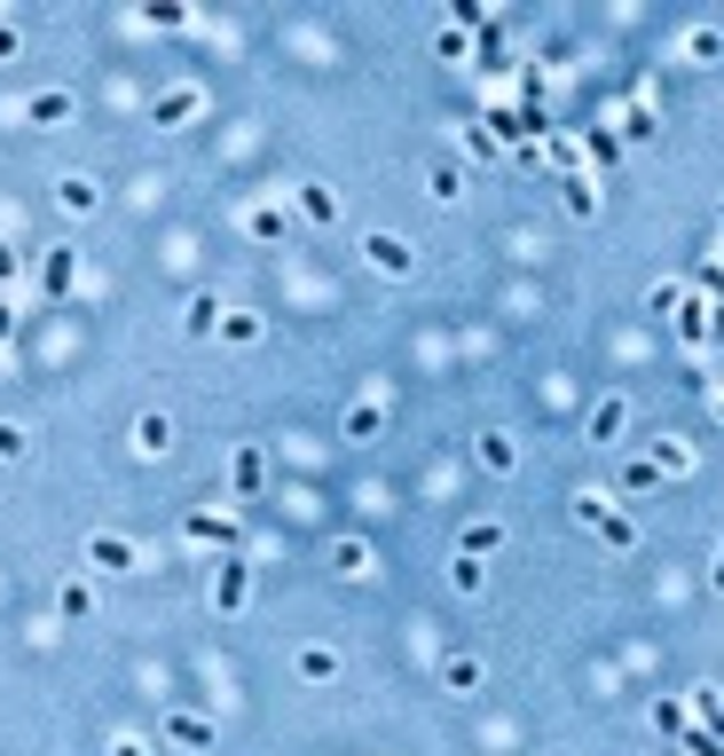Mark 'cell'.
Listing matches in <instances>:
<instances>
[{
	"label": "cell",
	"mask_w": 724,
	"mask_h": 756,
	"mask_svg": "<svg viewBox=\"0 0 724 756\" xmlns=\"http://www.w3.org/2000/svg\"><path fill=\"white\" fill-rule=\"evenodd\" d=\"M24 450H32V434L17 426V417H0V465H17Z\"/></svg>",
	"instance_id": "e575fe53"
},
{
	"label": "cell",
	"mask_w": 724,
	"mask_h": 756,
	"mask_svg": "<svg viewBox=\"0 0 724 756\" xmlns=\"http://www.w3.org/2000/svg\"><path fill=\"white\" fill-rule=\"evenodd\" d=\"M213 607H221V615H244V607H252V567H244V560H229V567L213 575Z\"/></svg>",
	"instance_id": "30bf717a"
},
{
	"label": "cell",
	"mask_w": 724,
	"mask_h": 756,
	"mask_svg": "<svg viewBox=\"0 0 724 756\" xmlns=\"http://www.w3.org/2000/svg\"><path fill=\"white\" fill-rule=\"evenodd\" d=\"M71 284H79V252H71V244H48V252H40V292L63 300Z\"/></svg>",
	"instance_id": "9c48e42d"
},
{
	"label": "cell",
	"mask_w": 724,
	"mask_h": 756,
	"mask_svg": "<svg viewBox=\"0 0 724 756\" xmlns=\"http://www.w3.org/2000/svg\"><path fill=\"white\" fill-rule=\"evenodd\" d=\"M244 229H252L260 244H284V236H292V205H252Z\"/></svg>",
	"instance_id": "2e32d148"
},
{
	"label": "cell",
	"mask_w": 724,
	"mask_h": 756,
	"mask_svg": "<svg viewBox=\"0 0 724 756\" xmlns=\"http://www.w3.org/2000/svg\"><path fill=\"white\" fill-rule=\"evenodd\" d=\"M17 48H24V32H17V24H9V17H0V63H9V56H17Z\"/></svg>",
	"instance_id": "b9f144b4"
},
{
	"label": "cell",
	"mask_w": 724,
	"mask_h": 756,
	"mask_svg": "<svg viewBox=\"0 0 724 756\" xmlns=\"http://www.w3.org/2000/svg\"><path fill=\"white\" fill-rule=\"evenodd\" d=\"M591 536H599L606 552H630V544H638V521H630V513H606V521H599Z\"/></svg>",
	"instance_id": "f1b7e54d"
},
{
	"label": "cell",
	"mask_w": 724,
	"mask_h": 756,
	"mask_svg": "<svg viewBox=\"0 0 724 756\" xmlns=\"http://www.w3.org/2000/svg\"><path fill=\"white\" fill-rule=\"evenodd\" d=\"M425 190H433L441 205H457V198H465V174H457V165L441 158V165H425Z\"/></svg>",
	"instance_id": "f546056e"
},
{
	"label": "cell",
	"mask_w": 724,
	"mask_h": 756,
	"mask_svg": "<svg viewBox=\"0 0 724 756\" xmlns=\"http://www.w3.org/2000/svg\"><path fill=\"white\" fill-rule=\"evenodd\" d=\"M24 119L32 127H71V95L63 88H40V95H24Z\"/></svg>",
	"instance_id": "5bb4252c"
},
{
	"label": "cell",
	"mask_w": 724,
	"mask_h": 756,
	"mask_svg": "<svg viewBox=\"0 0 724 756\" xmlns=\"http://www.w3.org/2000/svg\"><path fill=\"white\" fill-rule=\"evenodd\" d=\"M56 607H63V615H71V623H79V615H87V607H95V592H87V583H63V599H56Z\"/></svg>",
	"instance_id": "f35d334b"
},
{
	"label": "cell",
	"mask_w": 724,
	"mask_h": 756,
	"mask_svg": "<svg viewBox=\"0 0 724 756\" xmlns=\"http://www.w3.org/2000/svg\"><path fill=\"white\" fill-rule=\"evenodd\" d=\"M9 331H17V315H9V308H0V340H9Z\"/></svg>",
	"instance_id": "7dc6e473"
},
{
	"label": "cell",
	"mask_w": 724,
	"mask_h": 756,
	"mask_svg": "<svg viewBox=\"0 0 724 756\" xmlns=\"http://www.w3.org/2000/svg\"><path fill=\"white\" fill-rule=\"evenodd\" d=\"M87 567H95V575H134L142 552H134L119 528H95V536H87Z\"/></svg>",
	"instance_id": "7a4b0ae2"
},
{
	"label": "cell",
	"mask_w": 724,
	"mask_h": 756,
	"mask_svg": "<svg viewBox=\"0 0 724 756\" xmlns=\"http://www.w3.org/2000/svg\"><path fill=\"white\" fill-rule=\"evenodd\" d=\"M17 269H24V261H17V252H9V236H0V284H9Z\"/></svg>",
	"instance_id": "ee69618b"
},
{
	"label": "cell",
	"mask_w": 724,
	"mask_h": 756,
	"mask_svg": "<svg viewBox=\"0 0 724 756\" xmlns=\"http://www.w3.org/2000/svg\"><path fill=\"white\" fill-rule=\"evenodd\" d=\"M622 426H630V402H622V394H599V402H591V417H583L591 450H614V442H622Z\"/></svg>",
	"instance_id": "277c9868"
},
{
	"label": "cell",
	"mask_w": 724,
	"mask_h": 756,
	"mask_svg": "<svg viewBox=\"0 0 724 756\" xmlns=\"http://www.w3.org/2000/svg\"><path fill=\"white\" fill-rule=\"evenodd\" d=\"M622 488H662V473H654V457H630V465H622Z\"/></svg>",
	"instance_id": "8d00e7d4"
},
{
	"label": "cell",
	"mask_w": 724,
	"mask_h": 756,
	"mask_svg": "<svg viewBox=\"0 0 724 756\" xmlns=\"http://www.w3.org/2000/svg\"><path fill=\"white\" fill-rule=\"evenodd\" d=\"M221 733H213V717L205 709H165V748H190V756H205Z\"/></svg>",
	"instance_id": "3957f363"
},
{
	"label": "cell",
	"mask_w": 724,
	"mask_h": 756,
	"mask_svg": "<svg viewBox=\"0 0 724 756\" xmlns=\"http://www.w3.org/2000/svg\"><path fill=\"white\" fill-rule=\"evenodd\" d=\"M190 544H237V521H221V513H190Z\"/></svg>",
	"instance_id": "1f68e13d"
},
{
	"label": "cell",
	"mask_w": 724,
	"mask_h": 756,
	"mask_svg": "<svg viewBox=\"0 0 724 756\" xmlns=\"http://www.w3.org/2000/svg\"><path fill=\"white\" fill-rule=\"evenodd\" d=\"M677 48H685V63H716V56H724V32H716V24H693Z\"/></svg>",
	"instance_id": "d4e9b609"
},
{
	"label": "cell",
	"mask_w": 724,
	"mask_h": 756,
	"mask_svg": "<svg viewBox=\"0 0 724 756\" xmlns=\"http://www.w3.org/2000/svg\"><path fill=\"white\" fill-rule=\"evenodd\" d=\"M701 292H708V300H716V315H724V269H708V276H701Z\"/></svg>",
	"instance_id": "7bdbcfd3"
},
{
	"label": "cell",
	"mask_w": 724,
	"mask_h": 756,
	"mask_svg": "<svg viewBox=\"0 0 724 756\" xmlns=\"http://www.w3.org/2000/svg\"><path fill=\"white\" fill-rule=\"evenodd\" d=\"M292 221H308V229H339V190H331V182H300Z\"/></svg>",
	"instance_id": "5b68a950"
},
{
	"label": "cell",
	"mask_w": 724,
	"mask_h": 756,
	"mask_svg": "<svg viewBox=\"0 0 724 756\" xmlns=\"http://www.w3.org/2000/svg\"><path fill=\"white\" fill-rule=\"evenodd\" d=\"M716 213H724V205H716Z\"/></svg>",
	"instance_id": "681fc988"
},
{
	"label": "cell",
	"mask_w": 724,
	"mask_h": 756,
	"mask_svg": "<svg viewBox=\"0 0 724 756\" xmlns=\"http://www.w3.org/2000/svg\"><path fill=\"white\" fill-rule=\"evenodd\" d=\"M716 417H724V394H716Z\"/></svg>",
	"instance_id": "c3c4849f"
},
{
	"label": "cell",
	"mask_w": 724,
	"mask_h": 756,
	"mask_svg": "<svg viewBox=\"0 0 724 756\" xmlns=\"http://www.w3.org/2000/svg\"><path fill=\"white\" fill-rule=\"evenodd\" d=\"M685 717L708 725V733H724V694H716V686H693V694H685Z\"/></svg>",
	"instance_id": "7402d4cb"
},
{
	"label": "cell",
	"mask_w": 724,
	"mask_h": 756,
	"mask_svg": "<svg viewBox=\"0 0 724 756\" xmlns=\"http://www.w3.org/2000/svg\"><path fill=\"white\" fill-rule=\"evenodd\" d=\"M198 111H205V95H198V88H165V95L150 103V127H165V134H173V127H190Z\"/></svg>",
	"instance_id": "ba28073f"
},
{
	"label": "cell",
	"mask_w": 724,
	"mask_h": 756,
	"mask_svg": "<svg viewBox=\"0 0 724 756\" xmlns=\"http://www.w3.org/2000/svg\"><path fill=\"white\" fill-rule=\"evenodd\" d=\"M56 205H63L71 221H95V213H103V182H95V174H63V182H56Z\"/></svg>",
	"instance_id": "8992f818"
},
{
	"label": "cell",
	"mask_w": 724,
	"mask_h": 756,
	"mask_svg": "<svg viewBox=\"0 0 724 756\" xmlns=\"http://www.w3.org/2000/svg\"><path fill=\"white\" fill-rule=\"evenodd\" d=\"M433 48H441V56H449V63H457V56H473V32H457V24H449V32H441V40H433Z\"/></svg>",
	"instance_id": "60d3db41"
},
{
	"label": "cell",
	"mask_w": 724,
	"mask_h": 756,
	"mask_svg": "<svg viewBox=\"0 0 724 756\" xmlns=\"http://www.w3.org/2000/svg\"><path fill=\"white\" fill-rule=\"evenodd\" d=\"M654 473H662V481H670V473H693V450H685L677 434H662V442H654Z\"/></svg>",
	"instance_id": "4dcf8cb0"
},
{
	"label": "cell",
	"mask_w": 724,
	"mask_h": 756,
	"mask_svg": "<svg viewBox=\"0 0 724 756\" xmlns=\"http://www.w3.org/2000/svg\"><path fill=\"white\" fill-rule=\"evenodd\" d=\"M339 434H346V442H379V434H386V402H379V394H362V402H346V417H339Z\"/></svg>",
	"instance_id": "52a82bcc"
},
{
	"label": "cell",
	"mask_w": 724,
	"mask_h": 756,
	"mask_svg": "<svg viewBox=\"0 0 724 756\" xmlns=\"http://www.w3.org/2000/svg\"><path fill=\"white\" fill-rule=\"evenodd\" d=\"M260 331H268V323H260L252 308H229V315H221V331H213V340H229V347H260Z\"/></svg>",
	"instance_id": "ffe728a7"
},
{
	"label": "cell",
	"mask_w": 724,
	"mask_h": 756,
	"mask_svg": "<svg viewBox=\"0 0 724 756\" xmlns=\"http://www.w3.org/2000/svg\"><path fill=\"white\" fill-rule=\"evenodd\" d=\"M221 300H190V315H181V331H190V340H213V331H221Z\"/></svg>",
	"instance_id": "4316f807"
},
{
	"label": "cell",
	"mask_w": 724,
	"mask_h": 756,
	"mask_svg": "<svg viewBox=\"0 0 724 756\" xmlns=\"http://www.w3.org/2000/svg\"><path fill=\"white\" fill-rule=\"evenodd\" d=\"M583 165H591V174L622 165V134H614V119H606V127H591V142H583Z\"/></svg>",
	"instance_id": "ac0fdd59"
},
{
	"label": "cell",
	"mask_w": 724,
	"mask_h": 756,
	"mask_svg": "<svg viewBox=\"0 0 724 756\" xmlns=\"http://www.w3.org/2000/svg\"><path fill=\"white\" fill-rule=\"evenodd\" d=\"M677 748H685V756H724V733H708V725H685V733H677Z\"/></svg>",
	"instance_id": "836d02e7"
},
{
	"label": "cell",
	"mask_w": 724,
	"mask_h": 756,
	"mask_svg": "<svg viewBox=\"0 0 724 756\" xmlns=\"http://www.w3.org/2000/svg\"><path fill=\"white\" fill-rule=\"evenodd\" d=\"M622 127H630L622 142H646V134H654V111H646V103H630V111H622Z\"/></svg>",
	"instance_id": "74e56055"
},
{
	"label": "cell",
	"mask_w": 724,
	"mask_h": 756,
	"mask_svg": "<svg viewBox=\"0 0 724 756\" xmlns=\"http://www.w3.org/2000/svg\"><path fill=\"white\" fill-rule=\"evenodd\" d=\"M567 513H575L583 528H599V521L614 513V504H606V488H575V504H567Z\"/></svg>",
	"instance_id": "d6a6232c"
},
{
	"label": "cell",
	"mask_w": 724,
	"mask_h": 756,
	"mask_svg": "<svg viewBox=\"0 0 724 756\" xmlns=\"http://www.w3.org/2000/svg\"><path fill=\"white\" fill-rule=\"evenodd\" d=\"M300 678L308 686H331L339 678V646H300Z\"/></svg>",
	"instance_id": "603a6c76"
},
{
	"label": "cell",
	"mask_w": 724,
	"mask_h": 756,
	"mask_svg": "<svg viewBox=\"0 0 724 756\" xmlns=\"http://www.w3.org/2000/svg\"><path fill=\"white\" fill-rule=\"evenodd\" d=\"M441 686H449V694H473V686H481V662H473V654H441Z\"/></svg>",
	"instance_id": "cb8c5ba5"
},
{
	"label": "cell",
	"mask_w": 724,
	"mask_h": 756,
	"mask_svg": "<svg viewBox=\"0 0 724 756\" xmlns=\"http://www.w3.org/2000/svg\"><path fill=\"white\" fill-rule=\"evenodd\" d=\"M362 261H371L386 284H410V276H418V252H410V236H394V229H362Z\"/></svg>",
	"instance_id": "6da1fadb"
},
{
	"label": "cell",
	"mask_w": 724,
	"mask_h": 756,
	"mask_svg": "<svg viewBox=\"0 0 724 756\" xmlns=\"http://www.w3.org/2000/svg\"><path fill=\"white\" fill-rule=\"evenodd\" d=\"M111 756H150V748L142 740H111Z\"/></svg>",
	"instance_id": "bcb514c9"
},
{
	"label": "cell",
	"mask_w": 724,
	"mask_h": 756,
	"mask_svg": "<svg viewBox=\"0 0 724 756\" xmlns=\"http://www.w3.org/2000/svg\"><path fill=\"white\" fill-rule=\"evenodd\" d=\"M457 150H465V158H489V165H496V158H504V134H496L489 119H457Z\"/></svg>",
	"instance_id": "7c38bea8"
},
{
	"label": "cell",
	"mask_w": 724,
	"mask_h": 756,
	"mask_svg": "<svg viewBox=\"0 0 724 756\" xmlns=\"http://www.w3.org/2000/svg\"><path fill=\"white\" fill-rule=\"evenodd\" d=\"M677 300H685V292H677V284H670V276H662V284H654V292H646V308H654V315H677Z\"/></svg>",
	"instance_id": "ab89813d"
},
{
	"label": "cell",
	"mask_w": 724,
	"mask_h": 756,
	"mask_svg": "<svg viewBox=\"0 0 724 756\" xmlns=\"http://www.w3.org/2000/svg\"><path fill=\"white\" fill-rule=\"evenodd\" d=\"M173 450V417L165 410H142L134 417V457H165Z\"/></svg>",
	"instance_id": "8fae6325"
},
{
	"label": "cell",
	"mask_w": 724,
	"mask_h": 756,
	"mask_svg": "<svg viewBox=\"0 0 724 756\" xmlns=\"http://www.w3.org/2000/svg\"><path fill=\"white\" fill-rule=\"evenodd\" d=\"M708 583H716V592H724V536H716V560H708Z\"/></svg>",
	"instance_id": "f6af8a7d"
},
{
	"label": "cell",
	"mask_w": 724,
	"mask_h": 756,
	"mask_svg": "<svg viewBox=\"0 0 724 756\" xmlns=\"http://www.w3.org/2000/svg\"><path fill=\"white\" fill-rule=\"evenodd\" d=\"M677 331H685V347H708V340H716V308H701V300H677Z\"/></svg>",
	"instance_id": "e0dca14e"
},
{
	"label": "cell",
	"mask_w": 724,
	"mask_h": 756,
	"mask_svg": "<svg viewBox=\"0 0 724 756\" xmlns=\"http://www.w3.org/2000/svg\"><path fill=\"white\" fill-rule=\"evenodd\" d=\"M457 552H473V560H496V552H504V521H465Z\"/></svg>",
	"instance_id": "d6986e66"
},
{
	"label": "cell",
	"mask_w": 724,
	"mask_h": 756,
	"mask_svg": "<svg viewBox=\"0 0 724 756\" xmlns=\"http://www.w3.org/2000/svg\"><path fill=\"white\" fill-rule=\"evenodd\" d=\"M449 592H457V599H481V592H489V560L457 552V560H449Z\"/></svg>",
	"instance_id": "4fadbf2b"
},
{
	"label": "cell",
	"mask_w": 724,
	"mask_h": 756,
	"mask_svg": "<svg viewBox=\"0 0 724 756\" xmlns=\"http://www.w3.org/2000/svg\"><path fill=\"white\" fill-rule=\"evenodd\" d=\"M229 481H237V496H260V488H268V457H260V450H237Z\"/></svg>",
	"instance_id": "44dd1931"
},
{
	"label": "cell",
	"mask_w": 724,
	"mask_h": 756,
	"mask_svg": "<svg viewBox=\"0 0 724 756\" xmlns=\"http://www.w3.org/2000/svg\"><path fill=\"white\" fill-rule=\"evenodd\" d=\"M331 575H371V544L339 536V544H331Z\"/></svg>",
	"instance_id": "83f0119b"
},
{
	"label": "cell",
	"mask_w": 724,
	"mask_h": 756,
	"mask_svg": "<svg viewBox=\"0 0 724 756\" xmlns=\"http://www.w3.org/2000/svg\"><path fill=\"white\" fill-rule=\"evenodd\" d=\"M685 725H693V717H685V702H654V733H670V740H677Z\"/></svg>",
	"instance_id": "d590c367"
},
{
	"label": "cell",
	"mask_w": 724,
	"mask_h": 756,
	"mask_svg": "<svg viewBox=\"0 0 724 756\" xmlns=\"http://www.w3.org/2000/svg\"><path fill=\"white\" fill-rule=\"evenodd\" d=\"M473 457H481L496 481H504V473H520V442H512V434H481V442H473Z\"/></svg>",
	"instance_id": "9a60e30c"
},
{
	"label": "cell",
	"mask_w": 724,
	"mask_h": 756,
	"mask_svg": "<svg viewBox=\"0 0 724 756\" xmlns=\"http://www.w3.org/2000/svg\"><path fill=\"white\" fill-rule=\"evenodd\" d=\"M567 221H599V182L591 174H567Z\"/></svg>",
	"instance_id": "484cf974"
}]
</instances>
